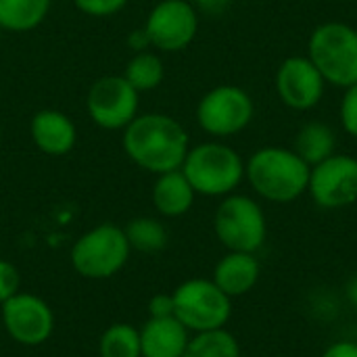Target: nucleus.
Returning a JSON list of instances; mask_svg holds the SVG:
<instances>
[{
  "label": "nucleus",
  "mask_w": 357,
  "mask_h": 357,
  "mask_svg": "<svg viewBox=\"0 0 357 357\" xmlns=\"http://www.w3.org/2000/svg\"><path fill=\"white\" fill-rule=\"evenodd\" d=\"M128 46L134 52H142V50H149L151 48V42H149V36H146L144 27H140V29H136V31H132L128 36Z\"/></svg>",
  "instance_id": "nucleus-30"
},
{
  "label": "nucleus",
  "mask_w": 357,
  "mask_h": 357,
  "mask_svg": "<svg viewBox=\"0 0 357 357\" xmlns=\"http://www.w3.org/2000/svg\"><path fill=\"white\" fill-rule=\"evenodd\" d=\"M21 287V276L15 264L8 259H0V305L15 297Z\"/></svg>",
  "instance_id": "nucleus-25"
},
{
  "label": "nucleus",
  "mask_w": 357,
  "mask_h": 357,
  "mask_svg": "<svg viewBox=\"0 0 357 357\" xmlns=\"http://www.w3.org/2000/svg\"><path fill=\"white\" fill-rule=\"evenodd\" d=\"M307 56L318 67L326 84L349 88L357 84V29L328 21L314 29L307 44Z\"/></svg>",
  "instance_id": "nucleus-4"
},
{
  "label": "nucleus",
  "mask_w": 357,
  "mask_h": 357,
  "mask_svg": "<svg viewBox=\"0 0 357 357\" xmlns=\"http://www.w3.org/2000/svg\"><path fill=\"white\" fill-rule=\"evenodd\" d=\"M52 0H0V29L31 31L50 13Z\"/></svg>",
  "instance_id": "nucleus-18"
},
{
  "label": "nucleus",
  "mask_w": 357,
  "mask_h": 357,
  "mask_svg": "<svg viewBox=\"0 0 357 357\" xmlns=\"http://www.w3.org/2000/svg\"><path fill=\"white\" fill-rule=\"evenodd\" d=\"M213 230L228 251L257 253L268 238V220L255 199L228 195L215 209Z\"/></svg>",
  "instance_id": "nucleus-7"
},
{
  "label": "nucleus",
  "mask_w": 357,
  "mask_h": 357,
  "mask_svg": "<svg viewBox=\"0 0 357 357\" xmlns=\"http://www.w3.org/2000/svg\"><path fill=\"white\" fill-rule=\"evenodd\" d=\"M140 92L123 75L98 77L86 96V111L94 126L102 130H123L138 115Z\"/></svg>",
  "instance_id": "nucleus-9"
},
{
  "label": "nucleus",
  "mask_w": 357,
  "mask_h": 357,
  "mask_svg": "<svg viewBox=\"0 0 357 357\" xmlns=\"http://www.w3.org/2000/svg\"><path fill=\"white\" fill-rule=\"evenodd\" d=\"M182 357H241V345L226 328L197 333L190 337Z\"/></svg>",
  "instance_id": "nucleus-22"
},
{
  "label": "nucleus",
  "mask_w": 357,
  "mask_h": 357,
  "mask_svg": "<svg viewBox=\"0 0 357 357\" xmlns=\"http://www.w3.org/2000/svg\"><path fill=\"white\" fill-rule=\"evenodd\" d=\"M172 297L174 316L192 335L226 328L232 316V299L209 278L184 280Z\"/></svg>",
  "instance_id": "nucleus-6"
},
{
  "label": "nucleus",
  "mask_w": 357,
  "mask_h": 357,
  "mask_svg": "<svg viewBox=\"0 0 357 357\" xmlns=\"http://www.w3.org/2000/svg\"><path fill=\"white\" fill-rule=\"evenodd\" d=\"M190 341V333L176 318H149L140 328L142 357H182Z\"/></svg>",
  "instance_id": "nucleus-16"
},
{
  "label": "nucleus",
  "mask_w": 357,
  "mask_h": 357,
  "mask_svg": "<svg viewBox=\"0 0 357 357\" xmlns=\"http://www.w3.org/2000/svg\"><path fill=\"white\" fill-rule=\"evenodd\" d=\"M174 316V297L159 293L149 301V318H169Z\"/></svg>",
  "instance_id": "nucleus-27"
},
{
  "label": "nucleus",
  "mask_w": 357,
  "mask_h": 357,
  "mask_svg": "<svg viewBox=\"0 0 357 357\" xmlns=\"http://www.w3.org/2000/svg\"><path fill=\"white\" fill-rule=\"evenodd\" d=\"M312 167L284 146L257 149L245 163V178L266 201L293 203L307 192Z\"/></svg>",
  "instance_id": "nucleus-2"
},
{
  "label": "nucleus",
  "mask_w": 357,
  "mask_h": 357,
  "mask_svg": "<svg viewBox=\"0 0 357 357\" xmlns=\"http://www.w3.org/2000/svg\"><path fill=\"white\" fill-rule=\"evenodd\" d=\"M0 314L8 337L23 347H38L52 337L54 314L38 295L19 291L2 303Z\"/></svg>",
  "instance_id": "nucleus-12"
},
{
  "label": "nucleus",
  "mask_w": 357,
  "mask_h": 357,
  "mask_svg": "<svg viewBox=\"0 0 357 357\" xmlns=\"http://www.w3.org/2000/svg\"><path fill=\"white\" fill-rule=\"evenodd\" d=\"M123 232L130 243V249L138 251V253H146V255L163 251L167 247V238H169L165 226L159 220L146 218V215L130 220L126 224Z\"/></svg>",
  "instance_id": "nucleus-21"
},
{
  "label": "nucleus",
  "mask_w": 357,
  "mask_h": 357,
  "mask_svg": "<svg viewBox=\"0 0 357 357\" xmlns=\"http://www.w3.org/2000/svg\"><path fill=\"white\" fill-rule=\"evenodd\" d=\"M29 134L38 151L48 157H63L71 153L77 142L73 119L59 109L38 111L29 121Z\"/></svg>",
  "instance_id": "nucleus-14"
},
{
  "label": "nucleus",
  "mask_w": 357,
  "mask_h": 357,
  "mask_svg": "<svg viewBox=\"0 0 357 357\" xmlns=\"http://www.w3.org/2000/svg\"><path fill=\"white\" fill-rule=\"evenodd\" d=\"M307 192L322 209H343L357 201V159L331 155L310 172Z\"/></svg>",
  "instance_id": "nucleus-11"
},
{
  "label": "nucleus",
  "mask_w": 357,
  "mask_h": 357,
  "mask_svg": "<svg viewBox=\"0 0 357 357\" xmlns=\"http://www.w3.org/2000/svg\"><path fill=\"white\" fill-rule=\"evenodd\" d=\"M142 27L153 48L180 52L199 31V10L188 0H161L151 8Z\"/></svg>",
  "instance_id": "nucleus-10"
},
{
  "label": "nucleus",
  "mask_w": 357,
  "mask_h": 357,
  "mask_svg": "<svg viewBox=\"0 0 357 357\" xmlns=\"http://www.w3.org/2000/svg\"><path fill=\"white\" fill-rule=\"evenodd\" d=\"M121 144L132 163L155 176L180 169L190 149L184 126L165 113L136 115L123 128Z\"/></svg>",
  "instance_id": "nucleus-1"
},
{
  "label": "nucleus",
  "mask_w": 357,
  "mask_h": 357,
  "mask_svg": "<svg viewBox=\"0 0 357 357\" xmlns=\"http://www.w3.org/2000/svg\"><path fill=\"white\" fill-rule=\"evenodd\" d=\"M123 77L128 79V84L138 90V92H149L161 86L163 77H165V67L159 54L151 52V50H142V52H134L132 59L126 63V71Z\"/></svg>",
  "instance_id": "nucleus-20"
},
{
  "label": "nucleus",
  "mask_w": 357,
  "mask_h": 357,
  "mask_svg": "<svg viewBox=\"0 0 357 357\" xmlns=\"http://www.w3.org/2000/svg\"><path fill=\"white\" fill-rule=\"evenodd\" d=\"M345 299H347V303L357 312V274L349 278V282L345 287Z\"/></svg>",
  "instance_id": "nucleus-31"
},
{
  "label": "nucleus",
  "mask_w": 357,
  "mask_h": 357,
  "mask_svg": "<svg viewBox=\"0 0 357 357\" xmlns=\"http://www.w3.org/2000/svg\"><path fill=\"white\" fill-rule=\"evenodd\" d=\"M75 8L88 17H111L119 13L128 0H73Z\"/></svg>",
  "instance_id": "nucleus-24"
},
{
  "label": "nucleus",
  "mask_w": 357,
  "mask_h": 357,
  "mask_svg": "<svg viewBox=\"0 0 357 357\" xmlns=\"http://www.w3.org/2000/svg\"><path fill=\"white\" fill-rule=\"evenodd\" d=\"M335 149H337V136H335L333 128L322 121H310L299 130L293 151L310 167H314L320 161L335 155Z\"/></svg>",
  "instance_id": "nucleus-19"
},
{
  "label": "nucleus",
  "mask_w": 357,
  "mask_h": 357,
  "mask_svg": "<svg viewBox=\"0 0 357 357\" xmlns=\"http://www.w3.org/2000/svg\"><path fill=\"white\" fill-rule=\"evenodd\" d=\"M130 243L123 228L115 224H98L84 232L71 247L73 270L88 280H105L123 270L130 259Z\"/></svg>",
  "instance_id": "nucleus-5"
},
{
  "label": "nucleus",
  "mask_w": 357,
  "mask_h": 357,
  "mask_svg": "<svg viewBox=\"0 0 357 357\" xmlns=\"http://www.w3.org/2000/svg\"><path fill=\"white\" fill-rule=\"evenodd\" d=\"M195 188L182 169H174L167 174H159L153 184V205L163 218H182L195 205Z\"/></svg>",
  "instance_id": "nucleus-17"
},
{
  "label": "nucleus",
  "mask_w": 357,
  "mask_h": 357,
  "mask_svg": "<svg viewBox=\"0 0 357 357\" xmlns=\"http://www.w3.org/2000/svg\"><path fill=\"white\" fill-rule=\"evenodd\" d=\"M253 113V98L232 84L211 88L197 105V121L201 130L215 138H228L243 132L251 123Z\"/></svg>",
  "instance_id": "nucleus-8"
},
{
  "label": "nucleus",
  "mask_w": 357,
  "mask_h": 357,
  "mask_svg": "<svg viewBox=\"0 0 357 357\" xmlns=\"http://www.w3.org/2000/svg\"><path fill=\"white\" fill-rule=\"evenodd\" d=\"M322 357H357V341H335L324 349Z\"/></svg>",
  "instance_id": "nucleus-29"
},
{
  "label": "nucleus",
  "mask_w": 357,
  "mask_h": 357,
  "mask_svg": "<svg viewBox=\"0 0 357 357\" xmlns=\"http://www.w3.org/2000/svg\"><path fill=\"white\" fill-rule=\"evenodd\" d=\"M192 4H195V8H197L199 13H203V15L220 17V15H224V13L230 8L232 0H195Z\"/></svg>",
  "instance_id": "nucleus-28"
},
{
  "label": "nucleus",
  "mask_w": 357,
  "mask_h": 357,
  "mask_svg": "<svg viewBox=\"0 0 357 357\" xmlns=\"http://www.w3.org/2000/svg\"><path fill=\"white\" fill-rule=\"evenodd\" d=\"M261 276V264L255 253L228 251L213 268L211 280L230 297H243L255 289Z\"/></svg>",
  "instance_id": "nucleus-15"
},
{
  "label": "nucleus",
  "mask_w": 357,
  "mask_h": 357,
  "mask_svg": "<svg viewBox=\"0 0 357 357\" xmlns=\"http://www.w3.org/2000/svg\"><path fill=\"white\" fill-rule=\"evenodd\" d=\"M341 123L349 136L357 138V84L345 88L341 100Z\"/></svg>",
  "instance_id": "nucleus-26"
},
{
  "label": "nucleus",
  "mask_w": 357,
  "mask_h": 357,
  "mask_svg": "<svg viewBox=\"0 0 357 357\" xmlns=\"http://www.w3.org/2000/svg\"><path fill=\"white\" fill-rule=\"evenodd\" d=\"M100 357H142L140 349V331L132 324L117 322L111 324L98 341Z\"/></svg>",
  "instance_id": "nucleus-23"
},
{
  "label": "nucleus",
  "mask_w": 357,
  "mask_h": 357,
  "mask_svg": "<svg viewBox=\"0 0 357 357\" xmlns=\"http://www.w3.org/2000/svg\"><path fill=\"white\" fill-rule=\"evenodd\" d=\"M0 144H2V128H0Z\"/></svg>",
  "instance_id": "nucleus-32"
},
{
  "label": "nucleus",
  "mask_w": 357,
  "mask_h": 357,
  "mask_svg": "<svg viewBox=\"0 0 357 357\" xmlns=\"http://www.w3.org/2000/svg\"><path fill=\"white\" fill-rule=\"evenodd\" d=\"M197 195L228 197L245 178L243 157L224 142H201L188 149L180 167Z\"/></svg>",
  "instance_id": "nucleus-3"
},
{
  "label": "nucleus",
  "mask_w": 357,
  "mask_h": 357,
  "mask_svg": "<svg viewBox=\"0 0 357 357\" xmlns=\"http://www.w3.org/2000/svg\"><path fill=\"white\" fill-rule=\"evenodd\" d=\"M324 88L326 79L310 56H289L276 71V92L289 109H314L322 100Z\"/></svg>",
  "instance_id": "nucleus-13"
}]
</instances>
